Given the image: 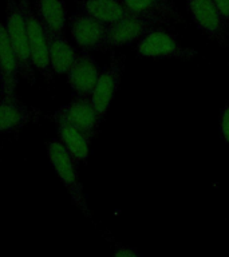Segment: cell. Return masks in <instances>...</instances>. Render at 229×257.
I'll return each instance as SVG.
<instances>
[{"label": "cell", "instance_id": "obj_1", "mask_svg": "<svg viewBox=\"0 0 229 257\" xmlns=\"http://www.w3.org/2000/svg\"><path fill=\"white\" fill-rule=\"evenodd\" d=\"M47 154L52 169L55 170L60 182L70 194L72 204L83 214L91 217L87 200L84 196L83 185L80 184L79 174H78V162L70 156V153L64 149L59 140H51L48 142Z\"/></svg>", "mask_w": 229, "mask_h": 257}, {"label": "cell", "instance_id": "obj_2", "mask_svg": "<svg viewBox=\"0 0 229 257\" xmlns=\"http://www.w3.org/2000/svg\"><path fill=\"white\" fill-rule=\"evenodd\" d=\"M3 23L8 39L11 42L12 48L19 60L20 75L23 76L28 83L32 84L35 82V67L31 60L23 12L18 0L6 2V19Z\"/></svg>", "mask_w": 229, "mask_h": 257}, {"label": "cell", "instance_id": "obj_3", "mask_svg": "<svg viewBox=\"0 0 229 257\" xmlns=\"http://www.w3.org/2000/svg\"><path fill=\"white\" fill-rule=\"evenodd\" d=\"M137 54L145 58H180L189 59L196 55L193 48L184 47L173 34L164 28L153 27L137 42Z\"/></svg>", "mask_w": 229, "mask_h": 257}, {"label": "cell", "instance_id": "obj_4", "mask_svg": "<svg viewBox=\"0 0 229 257\" xmlns=\"http://www.w3.org/2000/svg\"><path fill=\"white\" fill-rule=\"evenodd\" d=\"M24 16V23L27 28L28 44L31 52V60L35 70L42 74L46 79H51L52 70L50 66L47 51V39L44 34L43 24L40 23L39 18L35 11H32L30 0H18Z\"/></svg>", "mask_w": 229, "mask_h": 257}, {"label": "cell", "instance_id": "obj_5", "mask_svg": "<svg viewBox=\"0 0 229 257\" xmlns=\"http://www.w3.org/2000/svg\"><path fill=\"white\" fill-rule=\"evenodd\" d=\"M192 19L201 31L222 47L229 44V24L221 16L213 0H186Z\"/></svg>", "mask_w": 229, "mask_h": 257}, {"label": "cell", "instance_id": "obj_6", "mask_svg": "<svg viewBox=\"0 0 229 257\" xmlns=\"http://www.w3.org/2000/svg\"><path fill=\"white\" fill-rule=\"evenodd\" d=\"M56 123H67L79 128L90 137L95 136L99 127L100 119L94 110L90 98H78L72 99L70 103L60 106L54 112Z\"/></svg>", "mask_w": 229, "mask_h": 257}, {"label": "cell", "instance_id": "obj_7", "mask_svg": "<svg viewBox=\"0 0 229 257\" xmlns=\"http://www.w3.org/2000/svg\"><path fill=\"white\" fill-rule=\"evenodd\" d=\"M122 70H124L122 60L112 58L107 67H104L99 72L95 87L90 95V100H91L92 107L96 111L100 120L103 119L107 114L110 104L116 96L117 90L120 87Z\"/></svg>", "mask_w": 229, "mask_h": 257}, {"label": "cell", "instance_id": "obj_8", "mask_svg": "<svg viewBox=\"0 0 229 257\" xmlns=\"http://www.w3.org/2000/svg\"><path fill=\"white\" fill-rule=\"evenodd\" d=\"M133 16L146 19L156 26L182 23L184 18L173 0H120Z\"/></svg>", "mask_w": 229, "mask_h": 257}, {"label": "cell", "instance_id": "obj_9", "mask_svg": "<svg viewBox=\"0 0 229 257\" xmlns=\"http://www.w3.org/2000/svg\"><path fill=\"white\" fill-rule=\"evenodd\" d=\"M99 67L96 60L88 51L78 54L67 71L68 86L78 98H90L99 76Z\"/></svg>", "mask_w": 229, "mask_h": 257}, {"label": "cell", "instance_id": "obj_10", "mask_svg": "<svg viewBox=\"0 0 229 257\" xmlns=\"http://www.w3.org/2000/svg\"><path fill=\"white\" fill-rule=\"evenodd\" d=\"M72 39L84 51L104 48V38L107 26L83 12H75L70 16Z\"/></svg>", "mask_w": 229, "mask_h": 257}, {"label": "cell", "instance_id": "obj_11", "mask_svg": "<svg viewBox=\"0 0 229 257\" xmlns=\"http://www.w3.org/2000/svg\"><path fill=\"white\" fill-rule=\"evenodd\" d=\"M153 27L157 26L149 20L133 15L118 20L116 23L108 24L106 38H104V48L122 47L134 42L137 43Z\"/></svg>", "mask_w": 229, "mask_h": 257}, {"label": "cell", "instance_id": "obj_12", "mask_svg": "<svg viewBox=\"0 0 229 257\" xmlns=\"http://www.w3.org/2000/svg\"><path fill=\"white\" fill-rule=\"evenodd\" d=\"M19 60L8 39L4 23L0 22V91L14 95L19 82Z\"/></svg>", "mask_w": 229, "mask_h": 257}, {"label": "cell", "instance_id": "obj_13", "mask_svg": "<svg viewBox=\"0 0 229 257\" xmlns=\"http://www.w3.org/2000/svg\"><path fill=\"white\" fill-rule=\"evenodd\" d=\"M34 118V110L14 95L0 96V134L16 132Z\"/></svg>", "mask_w": 229, "mask_h": 257}, {"label": "cell", "instance_id": "obj_14", "mask_svg": "<svg viewBox=\"0 0 229 257\" xmlns=\"http://www.w3.org/2000/svg\"><path fill=\"white\" fill-rule=\"evenodd\" d=\"M44 34L47 39L48 59H50L52 74H58V75L67 74L78 54L71 44L68 43V40L64 38L63 34L51 31L47 27H44Z\"/></svg>", "mask_w": 229, "mask_h": 257}, {"label": "cell", "instance_id": "obj_15", "mask_svg": "<svg viewBox=\"0 0 229 257\" xmlns=\"http://www.w3.org/2000/svg\"><path fill=\"white\" fill-rule=\"evenodd\" d=\"M79 11L99 20L106 26L132 15L120 0H82Z\"/></svg>", "mask_w": 229, "mask_h": 257}, {"label": "cell", "instance_id": "obj_16", "mask_svg": "<svg viewBox=\"0 0 229 257\" xmlns=\"http://www.w3.org/2000/svg\"><path fill=\"white\" fill-rule=\"evenodd\" d=\"M58 124V134H59L60 144L70 153V156L76 162H87L90 154V144L91 138L88 134L83 133L79 128L74 127L67 123Z\"/></svg>", "mask_w": 229, "mask_h": 257}, {"label": "cell", "instance_id": "obj_17", "mask_svg": "<svg viewBox=\"0 0 229 257\" xmlns=\"http://www.w3.org/2000/svg\"><path fill=\"white\" fill-rule=\"evenodd\" d=\"M36 15L44 27L63 34L67 23V11L63 0H35Z\"/></svg>", "mask_w": 229, "mask_h": 257}, {"label": "cell", "instance_id": "obj_18", "mask_svg": "<svg viewBox=\"0 0 229 257\" xmlns=\"http://www.w3.org/2000/svg\"><path fill=\"white\" fill-rule=\"evenodd\" d=\"M220 132L224 141L229 145V103H226L220 114Z\"/></svg>", "mask_w": 229, "mask_h": 257}, {"label": "cell", "instance_id": "obj_19", "mask_svg": "<svg viewBox=\"0 0 229 257\" xmlns=\"http://www.w3.org/2000/svg\"><path fill=\"white\" fill-rule=\"evenodd\" d=\"M213 3L216 4V7L218 8L221 16L229 24V0H213Z\"/></svg>", "mask_w": 229, "mask_h": 257}, {"label": "cell", "instance_id": "obj_20", "mask_svg": "<svg viewBox=\"0 0 229 257\" xmlns=\"http://www.w3.org/2000/svg\"><path fill=\"white\" fill-rule=\"evenodd\" d=\"M112 257H140L134 249L126 248V246H118L114 252Z\"/></svg>", "mask_w": 229, "mask_h": 257}]
</instances>
